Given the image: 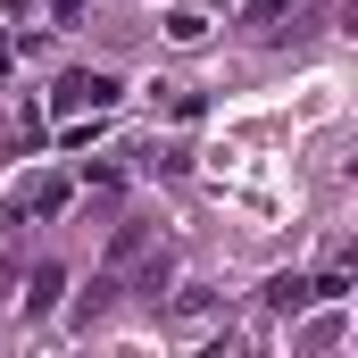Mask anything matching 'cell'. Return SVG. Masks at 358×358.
<instances>
[{
	"instance_id": "obj_1",
	"label": "cell",
	"mask_w": 358,
	"mask_h": 358,
	"mask_svg": "<svg viewBox=\"0 0 358 358\" xmlns=\"http://www.w3.org/2000/svg\"><path fill=\"white\" fill-rule=\"evenodd\" d=\"M117 92H125L117 76H92V67H76V76H59V108H67V117H84V108L100 117V108H108Z\"/></svg>"
},
{
	"instance_id": "obj_2",
	"label": "cell",
	"mask_w": 358,
	"mask_h": 358,
	"mask_svg": "<svg viewBox=\"0 0 358 358\" xmlns=\"http://www.w3.org/2000/svg\"><path fill=\"white\" fill-rule=\"evenodd\" d=\"M317 292H308V275H275L267 283V308H308Z\"/></svg>"
},
{
	"instance_id": "obj_3",
	"label": "cell",
	"mask_w": 358,
	"mask_h": 358,
	"mask_svg": "<svg viewBox=\"0 0 358 358\" xmlns=\"http://www.w3.org/2000/svg\"><path fill=\"white\" fill-rule=\"evenodd\" d=\"M59 283H67L59 267H34V292H25V317H42V308L59 300Z\"/></svg>"
},
{
	"instance_id": "obj_4",
	"label": "cell",
	"mask_w": 358,
	"mask_h": 358,
	"mask_svg": "<svg viewBox=\"0 0 358 358\" xmlns=\"http://www.w3.org/2000/svg\"><path fill=\"white\" fill-rule=\"evenodd\" d=\"M25 200H34V217H59V208H67V183H59V176H42Z\"/></svg>"
},
{
	"instance_id": "obj_5",
	"label": "cell",
	"mask_w": 358,
	"mask_h": 358,
	"mask_svg": "<svg viewBox=\"0 0 358 358\" xmlns=\"http://www.w3.org/2000/svg\"><path fill=\"white\" fill-rule=\"evenodd\" d=\"M167 34H176V42H200V34H208V17H200V8H176V17H167Z\"/></svg>"
}]
</instances>
